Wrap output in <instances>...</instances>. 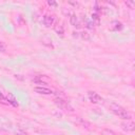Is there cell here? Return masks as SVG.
<instances>
[{
	"instance_id": "obj_5",
	"label": "cell",
	"mask_w": 135,
	"mask_h": 135,
	"mask_svg": "<svg viewBox=\"0 0 135 135\" xmlns=\"http://www.w3.org/2000/svg\"><path fill=\"white\" fill-rule=\"evenodd\" d=\"M34 91L38 94H42V95H52L54 94V91L51 90L50 88H46V86H42V85H38V86H35L34 88Z\"/></svg>"
},
{
	"instance_id": "obj_12",
	"label": "cell",
	"mask_w": 135,
	"mask_h": 135,
	"mask_svg": "<svg viewBox=\"0 0 135 135\" xmlns=\"http://www.w3.org/2000/svg\"><path fill=\"white\" fill-rule=\"evenodd\" d=\"M78 37H80V38H82V39H84V40H89L90 39V35H89V33L88 32H81V33H78Z\"/></svg>"
},
{
	"instance_id": "obj_17",
	"label": "cell",
	"mask_w": 135,
	"mask_h": 135,
	"mask_svg": "<svg viewBox=\"0 0 135 135\" xmlns=\"http://www.w3.org/2000/svg\"><path fill=\"white\" fill-rule=\"evenodd\" d=\"M16 135H28V134L25 133V132H23V131H19V132L16 133Z\"/></svg>"
},
{
	"instance_id": "obj_16",
	"label": "cell",
	"mask_w": 135,
	"mask_h": 135,
	"mask_svg": "<svg viewBox=\"0 0 135 135\" xmlns=\"http://www.w3.org/2000/svg\"><path fill=\"white\" fill-rule=\"evenodd\" d=\"M47 4L50 5V6H57V2H55V1H52V0H49L47 1Z\"/></svg>"
},
{
	"instance_id": "obj_4",
	"label": "cell",
	"mask_w": 135,
	"mask_h": 135,
	"mask_svg": "<svg viewBox=\"0 0 135 135\" xmlns=\"http://www.w3.org/2000/svg\"><path fill=\"white\" fill-rule=\"evenodd\" d=\"M55 21H56V19H55V16L54 15L46 14L42 18V23H43V25L45 27H52V26H54Z\"/></svg>"
},
{
	"instance_id": "obj_7",
	"label": "cell",
	"mask_w": 135,
	"mask_h": 135,
	"mask_svg": "<svg viewBox=\"0 0 135 135\" xmlns=\"http://www.w3.org/2000/svg\"><path fill=\"white\" fill-rule=\"evenodd\" d=\"M70 23L76 27V28H80L81 27V22H80V19L79 17L76 15V14H71L70 15Z\"/></svg>"
},
{
	"instance_id": "obj_3",
	"label": "cell",
	"mask_w": 135,
	"mask_h": 135,
	"mask_svg": "<svg viewBox=\"0 0 135 135\" xmlns=\"http://www.w3.org/2000/svg\"><path fill=\"white\" fill-rule=\"evenodd\" d=\"M88 98L92 103H95V104H100V103L103 102V99L101 98V96L98 93L94 92V91H89L88 92Z\"/></svg>"
},
{
	"instance_id": "obj_9",
	"label": "cell",
	"mask_w": 135,
	"mask_h": 135,
	"mask_svg": "<svg viewBox=\"0 0 135 135\" xmlns=\"http://www.w3.org/2000/svg\"><path fill=\"white\" fill-rule=\"evenodd\" d=\"M122 27H123V25L121 22H119V21H113L112 22V25H111L112 31H121Z\"/></svg>"
},
{
	"instance_id": "obj_1",
	"label": "cell",
	"mask_w": 135,
	"mask_h": 135,
	"mask_svg": "<svg viewBox=\"0 0 135 135\" xmlns=\"http://www.w3.org/2000/svg\"><path fill=\"white\" fill-rule=\"evenodd\" d=\"M109 109L111 110L112 113H114L116 116H118L119 118L123 119V120H129L132 118V115L129 111H127L124 108H122L120 104L116 103V102H111L109 104Z\"/></svg>"
},
{
	"instance_id": "obj_15",
	"label": "cell",
	"mask_w": 135,
	"mask_h": 135,
	"mask_svg": "<svg viewBox=\"0 0 135 135\" xmlns=\"http://www.w3.org/2000/svg\"><path fill=\"white\" fill-rule=\"evenodd\" d=\"M124 3H126L130 8H134V6H135V4H134V2H133V1H126Z\"/></svg>"
},
{
	"instance_id": "obj_13",
	"label": "cell",
	"mask_w": 135,
	"mask_h": 135,
	"mask_svg": "<svg viewBox=\"0 0 135 135\" xmlns=\"http://www.w3.org/2000/svg\"><path fill=\"white\" fill-rule=\"evenodd\" d=\"M6 51V45H5V43L3 42V41H0V52H5Z\"/></svg>"
},
{
	"instance_id": "obj_6",
	"label": "cell",
	"mask_w": 135,
	"mask_h": 135,
	"mask_svg": "<svg viewBox=\"0 0 135 135\" xmlns=\"http://www.w3.org/2000/svg\"><path fill=\"white\" fill-rule=\"evenodd\" d=\"M121 129L127 131V132H133L134 129H135V124H134L133 120L129 119V120H126V121L121 122Z\"/></svg>"
},
{
	"instance_id": "obj_8",
	"label": "cell",
	"mask_w": 135,
	"mask_h": 135,
	"mask_svg": "<svg viewBox=\"0 0 135 135\" xmlns=\"http://www.w3.org/2000/svg\"><path fill=\"white\" fill-rule=\"evenodd\" d=\"M4 98H5V101H7L8 103H11V104H13L14 107H18V102L16 101V99H15V97L11 94V93H8V94H6V95H4Z\"/></svg>"
},
{
	"instance_id": "obj_10",
	"label": "cell",
	"mask_w": 135,
	"mask_h": 135,
	"mask_svg": "<svg viewBox=\"0 0 135 135\" xmlns=\"http://www.w3.org/2000/svg\"><path fill=\"white\" fill-rule=\"evenodd\" d=\"M54 30H55V32H56L58 35L63 36V34H64V27H63V25H62V24L57 23V24L54 26Z\"/></svg>"
},
{
	"instance_id": "obj_14",
	"label": "cell",
	"mask_w": 135,
	"mask_h": 135,
	"mask_svg": "<svg viewBox=\"0 0 135 135\" xmlns=\"http://www.w3.org/2000/svg\"><path fill=\"white\" fill-rule=\"evenodd\" d=\"M86 26H88L89 28H94L95 24L92 22V20H88V21H86Z\"/></svg>"
},
{
	"instance_id": "obj_11",
	"label": "cell",
	"mask_w": 135,
	"mask_h": 135,
	"mask_svg": "<svg viewBox=\"0 0 135 135\" xmlns=\"http://www.w3.org/2000/svg\"><path fill=\"white\" fill-rule=\"evenodd\" d=\"M92 22H93L94 24H96V25H98V24L100 23V17H99V14H97V13L92 14Z\"/></svg>"
},
{
	"instance_id": "obj_2",
	"label": "cell",
	"mask_w": 135,
	"mask_h": 135,
	"mask_svg": "<svg viewBox=\"0 0 135 135\" xmlns=\"http://www.w3.org/2000/svg\"><path fill=\"white\" fill-rule=\"evenodd\" d=\"M54 102L55 104L63 112H66V113H73L74 112V108L70 104L69 101H66L65 99L61 98V97H57L54 99Z\"/></svg>"
}]
</instances>
